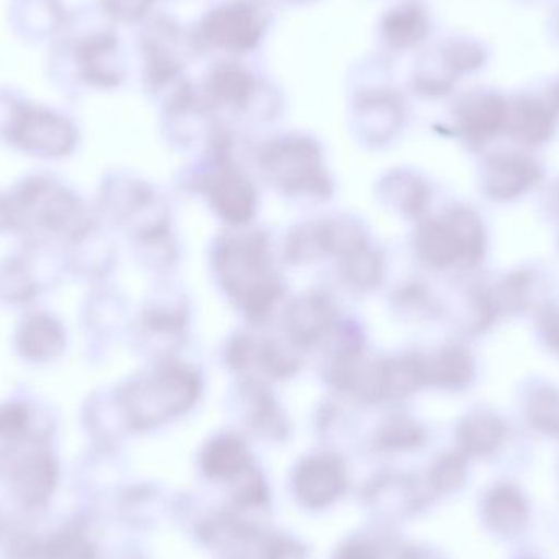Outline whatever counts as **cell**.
I'll return each instance as SVG.
<instances>
[{"label": "cell", "mask_w": 559, "mask_h": 559, "mask_svg": "<svg viewBox=\"0 0 559 559\" xmlns=\"http://www.w3.org/2000/svg\"><path fill=\"white\" fill-rule=\"evenodd\" d=\"M213 272L223 292L242 314L262 324L285 295V283L275 271L271 239L262 229H242L216 239Z\"/></svg>", "instance_id": "6da1fadb"}, {"label": "cell", "mask_w": 559, "mask_h": 559, "mask_svg": "<svg viewBox=\"0 0 559 559\" xmlns=\"http://www.w3.org/2000/svg\"><path fill=\"white\" fill-rule=\"evenodd\" d=\"M3 203L9 231L28 246L72 245L98 228L88 206L56 177H28L3 197Z\"/></svg>", "instance_id": "7a4b0ae2"}, {"label": "cell", "mask_w": 559, "mask_h": 559, "mask_svg": "<svg viewBox=\"0 0 559 559\" xmlns=\"http://www.w3.org/2000/svg\"><path fill=\"white\" fill-rule=\"evenodd\" d=\"M115 404L133 429H153L189 413L203 391L202 373L183 361H159L117 388Z\"/></svg>", "instance_id": "3957f363"}, {"label": "cell", "mask_w": 559, "mask_h": 559, "mask_svg": "<svg viewBox=\"0 0 559 559\" xmlns=\"http://www.w3.org/2000/svg\"><path fill=\"white\" fill-rule=\"evenodd\" d=\"M414 249L420 262L433 271L478 267L488 251L485 223L472 206H450L442 215L420 223Z\"/></svg>", "instance_id": "277c9868"}, {"label": "cell", "mask_w": 559, "mask_h": 559, "mask_svg": "<svg viewBox=\"0 0 559 559\" xmlns=\"http://www.w3.org/2000/svg\"><path fill=\"white\" fill-rule=\"evenodd\" d=\"M264 179L289 199L328 200L334 192L331 174L318 141L286 134L269 141L258 153Z\"/></svg>", "instance_id": "5b68a950"}, {"label": "cell", "mask_w": 559, "mask_h": 559, "mask_svg": "<svg viewBox=\"0 0 559 559\" xmlns=\"http://www.w3.org/2000/svg\"><path fill=\"white\" fill-rule=\"evenodd\" d=\"M210 169L200 180V189L213 213L233 228H245L258 212V190L233 159L231 136L219 131L212 138Z\"/></svg>", "instance_id": "8992f818"}, {"label": "cell", "mask_w": 559, "mask_h": 559, "mask_svg": "<svg viewBox=\"0 0 559 559\" xmlns=\"http://www.w3.org/2000/svg\"><path fill=\"white\" fill-rule=\"evenodd\" d=\"M12 110L0 130L10 146L39 159H59L74 151L78 131L61 115L28 105H19Z\"/></svg>", "instance_id": "52a82bcc"}, {"label": "cell", "mask_w": 559, "mask_h": 559, "mask_svg": "<svg viewBox=\"0 0 559 559\" xmlns=\"http://www.w3.org/2000/svg\"><path fill=\"white\" fill-rule=\"evenodd\" d=\"M189 308L177 295L157 296L144 306L134 324V344L154 360L166 361L176 355L187 341Z\"/></svg>", "instance_id": "ba28073f"}, {"label": "cell", "mask_w": 559, "mask_h": 559, "mask_svg": "<svg viewBox=\"0 0 559 559\" xmlns=\"http://www.w3.org/2000/svg\"><path fill=\"white\" fill-rule=\"evenodd\" d=\"M341 312L331 295L312 289L302 293L283 314V332L295 350H312L337 332Z\"/></svg>", "instance_id": "9c48e42d"}, {"label": "cell", "mask_w": 559, "mask_h": 559, "mask_svg": "<svg viewBox=\"0 0 559 559\" xmlns=\"http://www.w3.org/2000/svg\"><path fill=\"white\" fill-rule=\"evenodd\" d=\"M258 9L245 0L225 3L202 22V36L209 45L229 52H248L264 35Z\"/></svg>", "instance_id": "30bf717a"}, {"label": "cell", "mask_w": 559, "mask_h": 559, "mask_svg": "<svg viewBox=\"0 0 559 559\" xmlns=\"http://www.w3.org/2000/svg\"><path fill=\"white\" fill-rule=\"evenodd\" d=\"M544 169L531 154L502 151L486 159L483 189L495 202H512L540 183Z\"/></svg>", "instance_id": "8fae6325"}, {"label": "cell", "mask_w": 559, "mask_h": 559, "mask_svg": "<svg viewBox=\"0 0 559 559\" xmlns=\"http://www.w3.org/2000/svg\"><path fill=\"white\" fill-rule=\"evenodd\" d=\"M26 249L28 252L0 262V302L12 306L28 305L39 293L51 286L49 280L56 278L58 267L46 265L48 246H43L39 259V246L26 245Z\"/></svg>", "instance_id": "7c38bea8"}, {"label": "cell", "mask_w": 559, "mask_h": 559, "mask_svg": "<svg viewBox=\"0 0 559 559\" xmlns=\"http://www.w3.org/2000/svg\"><path fill=\"white\" fill-rule=\"evenodd\" d=\"M559 115V91L545 98H521L509 107L508 127L514 140L538 146L550 140Z\"/></svg>", "instance_id": "4fadbf2b"}, {"label": "cell", "mask_w": 559, "mask_h": 559, "mask_svg": "<svg viewBox=\"0 0 559 559\" xmlns=\"http://www.w3.org/2000/svg\"><path fill=\"white\" fill-rule=\"evenodd\" d=\"M509 105L496 94L466 97L456 110L460 133L473 144H483L498 136L508 127Z\"/></svg>", "instance_id": "5bb4252c"}, {"label": "cell", "mask_w": 559, "mask_h": 559, "mask_svg": "<svg viewBox=\"0 0 559 559\" xmlns=\"http://www.w3.org/2000/svg\"><path fill=\"white\" fill-rule=\"evenodd\" d=\"M15 345L19 354L33 364L55 360L66 348V329L48 312H33L20 322Z\"/></svg>", "instance_id": "9a60e30c"}, {"label": "cell", "mask_w": 559, "mask_h": 559, "mask_svg": "<svg viewBox=\"0 0 559 559\" xmlns=\"http://www.w3.org/2000/svg\"><path fill=\"white\" fill-rule=\"evenodd\" d=\"M378 190L388 206L413 219L424 218L432 200L429 182L409 169L391 170L381 179Z\"/></svg>", "instance_id": "2e32d148"}, {"label": "cell", "mask_w": 559, "mask_h": 559, "mask_svg": "<svg viewBox=\"0 0 559 559\" xmlns=\"http://www.w3.org/2000/svg\"><path fill=\"white\" fill-rule=\"evenodd\" d=\"M427 386L462 391L475 380L476 365L472 352L462 344H447L426 355Z\"/></svg>", "instance_id": "e0dca14e"}, {"label": "cell", "mask_w": 559, "mask_h": 559, "mask_svg": "<svg viewBox=\"0 0 559 559\" xmlns=\"http://www.w3.org/2000/svg\"><path fill=\"white\" fill-rule=\"evenodd\" d=\"M358 133L371 146H383L400 133L403 107L391 95L373 94L357 107Z\"/></svg>", "instance_id": "ac0fdd59"}, {"label": "cell", "mask_w": 559, "mask_h": 559, "mask_svg": "<svg viewBox=\"0 0 559 559\" xmlns=\"http://www.w3.org/2000/svg\"><path fill=\"white\" fill-rule=\"evenodd\" d=\"M344 488L341 465L329 456L308 460L296 475V489L306 504L321 508L331 502Z\"/></svg>", "instance_id": "d6986e66"}, {"label": "cell", "mask_w": 559, "mask_h": 559, "mask_svg": "<svg viewBox=\"0 0 559 559\" xmlns=\"http://www.w3.org/2000/svg\"><path fill=\"white\" fill-rule=\"evenodd\" d=\"M206 91L213 104L245 110L254 97V75L236 62H222L210 74Z\"/></svg>", "instance_id": "ffe728a7"}, {"label": "cell", "mask_w": 559, "mask_h": 559, "mask_svg": "<svg viewBox=\"0 0 559 559\" xmlns=\"http://www.w3.org/2000/svg\"><path fill=\"white\" fill-rule=\"evenodd\" d=\"M506 433H508V427L501 417L489 411H475L460 423L456 440L466 455L486 456L501 447Z\"/></svg>", "instance_id": "44dd1931"}, {"label": "cell", "mask_w": 559, "mask_h": 559, "mask_svg": "<svg viewBox=\"0 0 559 559\" xmlns=\"http://www.w3.org/2000/svg\"><path fill=\"white\" fill-rule=\"evenodd\" d=\"M485 515L489 527L506 537L519 534L527 522V506L518 489L499 485L485 501Z\"/></svg>", "instance_id": "7402d4cb"}, {"label": "cell", "mask_w": 559, "mask_h": 559, "mask_svg": "<svg viewBox=\"0 0 559 559\" xmlns=\"http://www.w3.org/2000/svg\"><path fill=\"white\" fill-rule=\"evenodd\" d=\"M338 275L355 293H371L380 288L386 275V262L380 251L370 246L338 261Z\"/></svg>", "instance_id": "603a6c76"}, {"label": "cell", "mask_w": 559, "mask_h": 559, "mask_svg": "<svg viewBox=\"0 0 559 559\" xmlns=\"http://www.w3.org/2000/svg\"><path fill=\"white\" fill-rule=\"evenodd\" d=\"M299 367L301 361L292 345L286 347L275 338L255 337L248 377H252V373L258 371L269 380H288L298 373Z\"/></svg>", "instance_id": "cb8c5ba5"}, {"label": "cell", "mask_w": 559, "mask_h": 559, "mask_svg": "<svg viewBox=\"0 0 559 559\" xmlns=\"http://www.w3.org/2000/svg\"><path fill=\"white\" fill-rule=\"evenodd\" d=\"M426 13L417 5H401L383 20V36L394 48H411L427 35Z\"/></svg>", "instance_id": "d4e9b609"}, {"label": "cell", "mask_w": 559, "mask_h": 559, "mask_svg": "<svg viewBox=\"0 0 559 559\" xmlns=\"http://www.w3.org/2000/svg\"><path fill=\"white\" fill-rule=\"evenodd\" d=\"M71 246V269L87 277H104L108 269L114 264L115 252L110 242L98 235V228L88 233L85 238L72 242Z\"/></svg>", "instance_id": "484cf974"}, {"label": "cell", "mask_w": 559, "mask_h": 559, "mask_svg": "<svg viewBox=\"0 0 559 559\" xmlns=\"http://www.w3.org/2000/svg\"><path fill=\"white\" fill-rule=\"evenodd\" d=\"M248 465L245 443L235 436H223L203 452V468L213 478H231Z\"/></svg>", "instance_id": "4316f807"}, {"label": "cell", "mask_w": 559, "mask_h": 559, "mask_svg": "<svg viewBox=\"0 0 559 559\" xmlns=\"http://www.w3.org/2000/svg\"><path fill=\"white\" fill-rule=\"evenodd\" d=\"M525 414L535 429L559 437V390L551 384H535L525 397Z\"/></svg>", "instance_id": "83f0119b"}, {"label": "cell", "mask_w": 559, "mask_h": 559, "mask_svg": "<svg viewBox=\"0 0 559 559\" xmlns=\"http://www.w3.org/2000/svg\"><path fill=\"white\" fill-rule=\"evenodd\" d=\"M393 306L397 312L406 318H433L439 312V305L426 283L411 280L403 283L394 292Z\"/></svg>", "instance_id": "f1b7e54d"}, {"label": "cell", "mask_w": 559, "mask_h": 559, "mask_svg": "<svg viewBox=\"0 0 559 559\" xmlns=\"http://www.w3.org/2000/svg\"><path fill=\"white\" fill-rule=\"evenodd\" d=\"M383 439L391 445L411 447L423 442L424 430L409 417H394L383 430Z\"/></svg>", "instance_id": "f546056e"}, {"label": "cell", "mask_w": 559, "mask_h": 559, "mask_svg": "<svg viewBox=\"0 0 559 559\" xmlns=\"http://www.w3.org/2000/svg\"><path fill=\"white\" fill-rule=\"evenodd\" d=\"M483 61H485V55L481 49L475 48L469 43H455L447 49V62L456 72L478 68Z\"/></svg>", "instance_id": "4dcf8cb0"}, {"label": "cell", "mask_w": 559, "mask_h": 559, "mask_svg": "<svg viewBox=\"0 0 559 559\" xmlns=\"http://www.w3.org/2000/svg\"><path fill=\"white\" fill-rule=\"evenodd\" d=\"M537 328L545 345L559 355V306L548 305L538 311Z\"/></svg>", "instance_id": "1f68e13d"}, {"label": "cell", "mask_w": 559, "mask_h": 559, "mask_svg": "<svg viewBox=\"0 0 559 559\" xmlns=\"http://www.w3.org/2000/svg\"><path fill=\"white\" fill-rule=\"evenodd\" d=\"M463 478V462L460 456L447 455L437 463L436 479L442 488H452Z\"/></svg>", "instance_id": "d6a6232c"}, {"label": "cell", "mask_w": 559, "mask_h": 559, "mask_svg": "<svg viewBox=\"0 0 559 559\" xmlns=\"http://www.w3.org/2000/svg\"><path fill=\"white\" fill-rule=\"evenodd\" d=\"M105 2L115 16L133 22V20L144 16L154 0H105Z\"/></svg>", "instance_id": "836d02e7"}, {"label": "cell", "mask_w": 559, "mask_h": 559, "mask_svg": "<svg viewBox=\"0 0 559 559\" xmlns=\"http://www.w3.org/2000/svg\"><path fill=\"white\" fill-rule=\"evenodd\" d=\"M548 205H550L554 215H557L559 218V180L551 187L550 197H548Z\"/></svg>", "instance_id": "e575fe53"}, {"label": "cell", "mask_w": 559, "mask_h": 559, "mask_svg": "<svg viewBox=\"0 0 559 559\" xmlns=\"http://www.w3.org/2000/svg\"><path fill=\"white\" fill-rule=\"evenodd\" d=\"M344 559H374L370 550L365 547H354L345 554Z\"/></svg>", "instance_id": "d590c367"}, {"label": "cell", "mask_w": 559, "mask_h": 559, "mask_svg": "<svg viewBox=\"0 0 559 559\" xmlns=\"http://www.w3.org/2000/svg\"><path fill=\"white\" fill-rule=\"evenodd\" d=\"M2 231H9V225H7L5 203H3V197H0V233Z\"/></svg>", "instance_id": "8d00e7d4"}]
</instances>
